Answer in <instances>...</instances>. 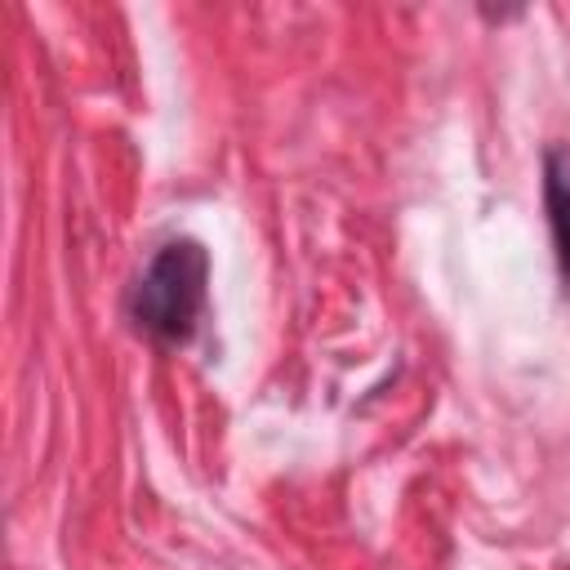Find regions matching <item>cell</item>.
Wrapping results in <instances>:
<instances>
[{"mask_svg":"<svg viewBox=\"0 0 570 570\" xmlns=\"http://www.w3.org/2000/svg\"><path fill=\"white\" fill-rule=\"evenodd\" d=\"M205 285H209V254L200 249V240L160 245L134 285V298H129L134 325L156 343H169V347L187 343L205 312Z\"/></svg>","mask_w":570,"mask_h":570,"instance_id":"obj_1","label":"cell"},{"mask_svg":"<svg viewBox=\"0 0 570 570\" xmlns=\"http://www.w3.org/2000/svg\"><path fill=\"white\" fill-rule=\"evenodd\" d=\"M543 205L557 245V267L570 285V147H548L543 156Z\"/></svg>","mask_w":570,"mask_h":570,"instance_id":"obj_2","label":"cell"}]
</instances>
